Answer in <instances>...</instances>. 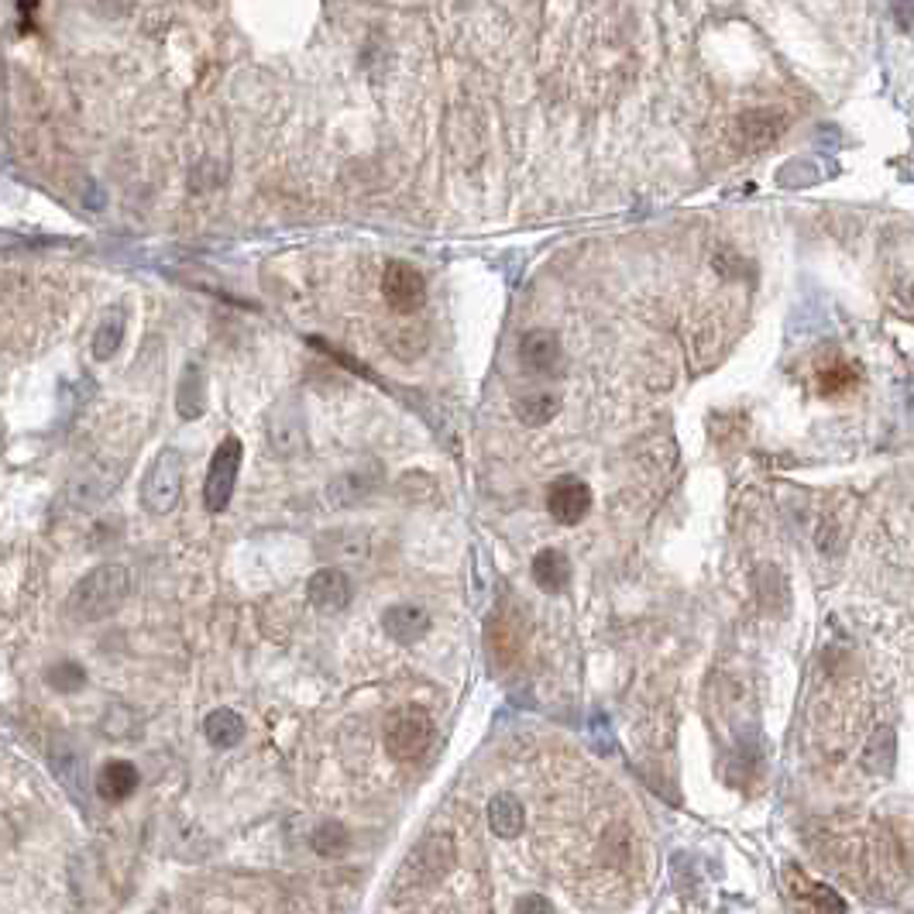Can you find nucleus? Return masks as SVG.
<instances>
[{
  "label": "nucleus",
  "mask_w": 914,
  "mask_h": 914,
  "mask_svg": "<svg viewBox=\"0 0 914 914\" xmlns=\"http://www.w3.org/2000/svg\"><path fill=\"white\" fill-rule=\"evenodd\" d=\"M131 594V571L125 564H100L69 594V616L76 622H97L114 616Z\"/></svg>",
  "instance_id": "nucleus-1"
},
{
  "label": "nucleus",
  "mask_w": 914,
  "mask_h": 914,
  "mask_svg": "<svg viewBox=\"0 0 914 914\" xmlns=\"http://www.w3.org/2000/svg\"><path fill=\"white\" fill-rule=\"evenodd\" d=\"M451 866H454V839L448 832H430L400 866L395 884H400V891H423V887L441 884L451 873Z\"/></svg>",
  "instance_id": "nucleus-2"
},
{
  "label": "nucleus",
  "mask_w": 914,
  "mask_h": 914,
  "mask_svg": "<svg viewBox=\"0 0 914 914\" xmlns=\"http://www.w3.org/2000/svg\"><path fill=\"white\" fill-rule=\"evenodd\" d=\"M433 743V719L420 705H403L385 719V749L392 760L416 764Z\"/></svg>",
  "instance_id": "nucleus-3"
},
{
  "label": "nucleus",
  "mask_w": 914,
  "mask_h": 914,
  "mask_svg": "<svg viewBox=\"0 0 914 914\" xmlns=\"http://www.w3.org/2000/svg\"><path fill=\"white\" fill-rule=\"evenodd\" d=\"M183 495V458L179 451L166 448L158 454L141 482V505L151 515H169Z\"/></svg>",
  "instance_id": "nucleus-4"
},
{
  "label": "nucleus",
  "mask_w": 914,
  "mask_h": 914,
  "mask_svg": "<svg viewBox=\"0 0 914 914\" xmlns=\"http://www.w3.org/2000/svg\"><path fill=\"white\" fill-rule=\"evenodd\" d=\"M242 458L245 448L237 436H224L217 444L210 468H207V482H204V505L207 512H224L230 505L234 485H237V471H242Z\"/></svg>",
  "instance_id": "nucleus-5"
},
{
  "label": "nucleus",
  "mask_w": 914,
  "mask_h": 914,
  "mask_svg": "<svg viewBox=\"0 0 914 914\" xmlns=\"http://www.w3.org/2000/svg\"><path fill=\"white\" fill-rule=\"evenodd\" d=\"M382 299L389 303L392 313L410 316L423 309L426 303V279L423 272L410 262H389L382 272Z\"/></svg>",
  "instance_id": "nucleus-6"
},
{
  "label": "nucleus",
  "mask_w": 914,
  "mask_h": 914,
  "mask_svg": "<svg viewBox=\"0 0 914 914\" xmlns=\"http://www.w3.org/2000/svg\"><path fill=\"white\" fill-rule=\"evenodd\" d=\"M485 647L499 667H515L527 650V622L512 609H495L485 622Z\"/></svg>",
  "instance_id": "nucleus-7"
},
{
  "label": "nucleus",
  "mask_w": 914,
  "mask_h": 914,
  "mask_svg": "<svg viewBox=\"0 0 914 914\" xmlns=\"http://www.w3.org/2000/svg\"><path fill=\"white\" fill-rule=\"evenodd\" d=\"M787 128V114L777 107H753L739 114L736 121V141L743 151H767Z\"/></svg>",
  "instance_id": "nucleus-8"
},
{
  "label": "nucleus",
  "mask_w": 914,
  "mask_h": 914,
  "mask_svg": "<svg viewBox=\"0 0 914 914\" xmlns=\"http://www.w3.org/2000/svg\"><path fill=\"white\" fill-rule=\"evenodd\" d=\"M520 365L527 375L533 379H550L561 372V357H564V347H561V337L553 331H527L520 337Z\"/></svg>",
  "instance_id": "nucleus-9"
},
{
  "label": "nucleus",
  "mask_w": 914,
  "mask_h": 914,
  "mask_svg": "<svg viewBox=\"0 0 914 914\" xmlns=\"http://www.w3.org/2000/svg\"><path fill=\"white\" fill-rule=\"evenodd\" d=\"M306 599L316 612H344L354 599V584L341 568H321L306 581Z\"/></svg>",
  "instance_id": "nucleus-10"
},
{
  "label": "nucleus",
  "mask_w": 914,
  "mask_h": 914,
  "mask_svg": "<svg viewBox=\"0 0 914 914\" xmlns=\"http://www.w3.org/2000/svg\"><path fill=\"white\" fill-rule=\"evenodd\" d=\"M588 509H591V489L581 479H574V474H564V479H558V482L550 485V492H547V512L558 523L578 527L584 515H588Z\"/></svg>",
  "instance_id": "nucleus-11"
},
{
  "label": "nucleus",
  "mask_w": 914,
  "mask_h": 914,
  "mask_svg": "<svg viewBox=\"0 0 914 914\" xmlns=\"http://www.w3.org/2000/svg\"><path fill=\"white\" fill-rule=\"evenodd\" d=\"M382 629L389 640L403 643V647H413L420 643L426 629H430V612L423 606H413V602H400V606H389L382 612Z\"/></svg>",
  "instance_id": "nucleus-12"
},
{
  "label": "nucleus",
  "mask_w": 914,
  "mask_h": 914,
  "mask_svg": "<svg viewBox=\"0 0 914 914\" xmlns=\"http://www.w3.org/2000/svg\"><path fill=\"white\" fill-rule=\"evenodd\" d=\"M379 482H382V468L375 461L347 468V471H341L337 479L331 482V502L334 505H354V502L368 499Z\"/></svg>",
  "instance_id": "nucleus-13"
},
{
  "label": "nucleus",
  "mask_w": 914,
  "mask_h": 914,
  "mask_svg": "<svg viewBox=\"0 0 914 914\" xmlns=\"http://www.w3.org/2000/svg\"><path fill=\"white\" fill-rule=\"evenodd\" d=\"M571 574H574L571 558L558 547H543L533 558V581L547 594H564L568 584H571Z\"/></svg>",
  "instance_id": "nucleus-14"
},
{
  "label": "nucleus",
  "mask_w": 914,
  "mask_h": 914,
  "mask_svg": "<svg viewBox=\"0 0 914 914\" xmlns=\"http://www.w3.org/2000/svg\"><path fill=\"white\" fill-rule=\"evenodd\" d=\"M97 790L104 802H128L138 790V767L128 760H110L97 774Z\"/></svg>",
  "instance_id": "nucleus-15"
},
{
  "label": "nucleus",
  "mask_w": 914,
  "mask_h": 914,
  "mask_svg": "<svg viewBox=\"0 0 914 914\" xmlns=\"http://www.w3.org/2000/svg\"><path fill=\"white\" fill-rule=\"evenodd\" d=\"M787 877H790V891L798 894L805 904H812V911H818V914H843L846 911V901L836 891H832L828 884L808 881V877H802L798 869H790Z\"/></svg>",
  "instance_id": "nucleus-16"
},
{
  "label": "nucleus",
  "mask_w": 914,
  "mask_h": 914,
  "mask_svg": "<svg viewBox=\"0 0 914 914\" xmlns=\"http://www.w3.org/2000/svg\"><path fill=\"white\" fill-rule=\"evenodd\" d=\"M489 825L495 836L502 839H515L520 832L527 828V812L520 805V798L515 794H499V798H492L489 805Z\"/></svg>",
  "instance_id": "nucleus-17"
},
{
  "label": "nucleus",
  "mask_w": 914,
  "mask_h": 914,
  "mask_svg": "<svg viewBox=\"0 0 914 914\" xmlns=\"http://www.w3.org/2000/svg\"><path fill=\"white\" fill-rule=\"evenodd\" d=\"M204 736L210 739V746L217 749H230L245 739V719L230 708H214L204 719Z\"/></svg>",
  "instance_id": "nucleus-18"
},
{
  "label": "nucleus",
  "mask_w": 914,
  "mask_h": 914,
  "mask_svg": "<svg viewBox=\"0 0 914 914\" xmlns=\"http://www.w3.org/2000/svg\"><path fill=\"white\" fill-rule=\"evenodd\" d=\"M176 406H179V416L183 420H196L204 416V406H207V385H204V368L200 365H186L183 372V382H179V392H176Z\"/></svg>",
  "instance_id": "nucleus-19"
},
{
  "label": "nucleus",
  "mask_w": 914,
  "mask_h": 914,
  "mask_svg": "<svg viewBox=\"0 0 914 914\" xmlns=\"http://www.w3.org/2000/svg\"><path fill=\"white\" fill-rule=\"evenodd\" d=\"M815 382H818V392L825 395V400H832V395L853 392L859 385V372H856L853 362H846V357H836V362H828V365L818 368Z\"/></svg>",
  "instance_id": "nucleus-20"
},
{
  "label": "nucleus",
  "mask_w": 914,
  "mask_h": 914,
  "mask_svg": "<svg viewBox=\"0 0 914 914\" xmlns=\"http://www.w3.org/2000/svg\"><path fill=\"white\" fill-rule=\"evenodd\" d=\"M558 410H561V400L553 392H543V389H533V392H527V395H520V400H515V416H520L527 426L550 423L553 416H558Z\"/></svg>",
  "instance_id": "nucleus-21"
},
{
  "label": "nucleus",
  "mask_w": 914,
  "mask_h": 914,
  "mask_svg": "<svg viewBox=\"0 0 914 914\" xmlns=\"http://www.w3.org/2000/svg\"><path fill=\"white\" fill-rule=\"evenodd\" d=\"M121 341H125V316L121 313H110L107 321L97 327V334H94V357L107 362L110 354H117Z\"/></svg>",
  "instance_id": "nucleus-22"
},
{
  "label": "nucleus",
  "mask_w": 914,
  "mask_h": 914,
  "mask_svg": "<svg viewBox=\"0 0 914 914\" xmlns=\"http://www.w3.org/2000/svg\"><path fill=\"white\" fill-rule=\"evenodd\" d=\"M313 853L316 856H324V859H334L347 849V828L337 825V822H324L321 828L313 832Z\"/></svg>",
  "instance_id": "nucleus-23"
},
{
  "label": "nucleus",
  "mask_w": 914,
  "mask_h": 914,
  "mask_svg": "<svg viewBox=\"0 0 914 914\" xmlns=\"http://www.w3.org/2000/svg\"><path fill=\"white\" fill-rule=\"evenodd\" d=\"M49 681H52L56 691H79L87 681V670L79 664H72V660H62L49 670Z\"/></svg>",
  "instance_id": "nucleus-24"
},
{
  "label": "nucleus",
  "mask_w": 914,
  "mask_h": 914,
  "mask_svg": "<svg viewBox=\"0 0 914 914\" xmlns=\"http://www.w3.org/2000/svg\"><path fill=\"white\" fill-rule=\"evenodd\" d=\"M515 914H558V911H553V904L543 894H527L515 901Z\"/></svg>",
  "instance_id": "nucleus-25"
},
{
  "label": "nucleus",
  "mask_w": 914,
  "mask_h": 914,
  "mask_svg": "<svg viewBox=\"0 0 914 914\" xmlns=\"http://www.w3.org/2000/svg\"><path fill=\"white\" fill-rule=\"evenodd\" d=\"M894 14L901 18V31H907V18H911V4H901V8H894Z\"/></svg>",
  "instance_id": "nucleus-26"
}]
</instances>
